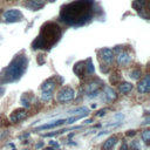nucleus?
<instances>
[{
	"mask_svg": "<svg viewBox=\"0 0 150 150\" xmlns=\"http://www.w3.org/2000/svg\"><path fill=\"white\" fill-rule=\"evenodd\" d=\"M94 0H76L62 7L60 18L67 25L82 26L93 16Z\"/></svg>",
	"mask_w": 150,
	"mask_h": 150,
	"instance_id": "1",
	"label": "nucleus"
},
{
	"mask_svg": "<svg viewBox=\"0 0 150 150\" xmlns=\"http://www.w3.org/2000/svg\"><path fill=\"white\" fill-rule=\"evenodd\" d=\"M60 35H61L60 27L56 23L48 22L47 25H45L42 27L40 35L33 42V48L36 49V48H48V47H52L59 40Z\"/></svg>",
	"mask_w": 150,
	"mask_h": 150,
	"instance_id": "2",
	"label": "nucleus"
},
{
	"mask_svg": "<svg viewBox=\"0 0 150 150\" xmlns=\"http://www.w3.org/2000/svg\"><path fill=\"white\" fill-rule=\"evenodd\" d=\"M27 59L22 55L18 56L15 60H13V62L9 64V67L5 70V74H4V80L6 82H12V81H15L18 80L22 74L23 71L26 70V67H27Z\"/></svg>",
	"mask_w": 150,
	"mask_h": 150,
	"instance_id": "3",
	"label": "nucleus"
},
{
	"mask_svg": "<svg viewBox=\"0 0 150 150\" xmlns=\"http://www.w3.org/2000/svg\"><path fill=\"white\" fill-rule=\"evenodd\" d=\"M4 19L7 22H18L22 19V13L19 9H7L4 12Z\"/></svg>",
	"mask_w": 150,
	"mask_h": 150,
	"instance_id": "4",
	"label": "nucleus"
},
{
	"mask_svg": "<svg viewBox=\"0 0 150 150\" xmlns=\"http://www.w3.org/2000/svg\"><path fill=\"white\" fill-rule=\"evenodd\" d=\"M74 98V90L71 89V88H69V87H66V88H63L60 93H59V95H57V100H59V102H68V101H70V100H73Z\"/></svg>",
	"mask_w": 150,
	"mask_h": 150,
	"instance_id": "5",
	"label": "nucleus"
},
{
	"mask_svg": "<svg viewBox=\"0 0 150 150\" xmlns=\"http://www.w3.org/2000/svg\"><path fill=\"white\" fill-rule=\"evenodd\" d=\"M138 91L141 94H148L150 91V77L145 75V77L138 83Z\"/></svg>",
	"mask_w": 150,
	"mask_h": 150,
	"instance_id": "6",
	"label": "nucleus"
},
{
	"mask_svg": "<svg viewBox=\"0 0 150 150\" xmlns=\"http://www.w3.org/2000/svg\"><path fill=\"white\" fill-rule=\"evenodd\" d=\"M26 117H27V111L25 109H16L14 112H12V115L9 116V120L12 122H19Z\"/></svg>",
	"mask_w": 150,
	"mask_h": 150,
	"instance_id": "7",
	"label": "nucleus"
},
{
	"mask_svg": "<svg viewBox=\"0 0 150 150\" xmlns=\"http://www.w3.org/2000/svg\"><path fill=\"white\" fill-rule=\"evenodd\" d=\"M46 4V0H29L26 2V6L28 8H30L32 11H38L40 8H42Z\"/></svg>",
	"mask_w": 150,
	"mask_h": 150,
	"instance_id": "8",
	"label": "nucleus"
},
{
	"mask_svg": "<svg viewBox=\"0 0 150 150\" xmlns=\"http://www.w3.org/2000/svg\"><path fill=\"white\" fill-rule=\"evenodd\" d=\"M100 53H101V57L103 59L104 62H107V63H109V64L112 62V60H114V53H112L110 49L103 48V49L100 50Z\"/></svg>",
	"mask_w": 150,
	"mask_h": 150,
	"instance_id": "9",
	"label": "nucleus"
},
{
	"mask_svg": "<svg viewBox=\"0 0 150 150\" xmlns=\"http://www.w3.org/2000/svg\"><path fill=\"white\" fill-rule=\"evenodd\" d=\"M130 61H131V56H130L129 53L123 52V53H120L118 56H117V63H118V66H127V64L130 63Z\"/></svg>",
	"mask_w": 150,
	"mask_h": 150,
	"instance_id": "10",
	"label": "nucleus"
},
{
	"mask_svg": "<svg viewBox=\"0 0 150 150\" xmlns=\"http://www.w3.org/2000/svg\"><path fill=\"white\" fill-rule=\"evenodd\" d=\"M62 124H67V118H62V120H57L54 121L53 123H48V124H43L41 127H38V130H43V129H52V128H56L60 127Z\"/></svg>",
	"mask_w": 150,
	"mask_h": 150,
	"instance_id": "11",
	"label": "nucleus"
},
{
	"mask_svg": "<svg viewBox=\"0 0 150 150\" xmlns=\"http://www.w3.org/2000/svg\"><path fill=\"white\" fill-rule=\"evenodd\" d=\"M116 142H117V137H116V136H111V137H109V138L103 143V145H102V150H111L112 146L116 144Z\"/></svg>",
	"mask_w": 150,
	"mask_h": 150,
	"instance_id": "12",
	"label": "nucleus"
},
{
	"mask_svg": "<svg viewBox=\"0 0 150 150\" xmlns=\"http://www.w3.org/2000/svg\"><path fill=\"white\" fill-rule=\"evenodd\" d=\"M131 89H132V84L131 83H128V82H124V83H122L120 86V91L122 94H127V93L131 91Z\"/></svg>",
	"mask_w": 150,
	"mask_h": 150,
	"instance_id": "13",
	"label": "nucleus"
},
{
	"mask_svg": "<svg viewBox=\"0 0 150 150\" xmlns=\"http://www.w3.org/2000/svg\"><path fill=\"white\" fill-rule=\"evenodd\" d=\"M54 87H55V84L53 81H47L42 84V90L43 91H52L54 89Z\"/></svg>",
	"mask_w": 150,
	"mask_h": 150,
	"instance_id": "14",
	"label": "nucleus"
},
{
	"mask_svg": "<svg viewBox=\"0 0 150 150\" xmlns=\"http://www.w3.org/2000/svg\"><path fill=\"white\" fill-rule=\"evenodd\" d=\"M104 90H105V93H107L105 95H107V97H108V101H114V100L116 98V93H115L111 88L107 87Z\"/></svg>",
	"mask_w": 150,
	"mask_h": 150,
	"instance_id": "15",
	"label": "nucleus"
},
{
	"mask_svg": "<svg viewBox=\"0 0 150 150\" xmlns=\"http://www.w3.org/2000/svg\"><path fill=\"white\" fill-rule=\"evenodd\" d=\"M142 138L146 144L149 143V141H150V130L149 129H145L142 131Z\"/></svg>",
	"mask_w": 150,
	"mask_h": 150,
	"instance_id": "16",
	"label": "nucleus"
},
{
	"mask_svg": "<svg viewBox=\"0 0 150 150\" xmlns=\"http://www.w3.org/2000/svg\"><path fill=\"white\" fill-rule=\"evenodd\" d=\"M84 64H86V63H84ZM83 68H84V67L81 66V63H77V64L74 67V71H75L79 76H82V70H83Z\"/></svg>",
	"mask_w": 150,
	"mask_h": 150,
	"instance_id": "17",
	"label": "nucleus"
},
{
	"mask_svg": "<svg viewBox=\"0 0 150 150\" xmlns=\"http://www.w3.org/2000/svg\"><path fill=\"white\" fill-rule=\"evenodd\" d=\"M52 97V91H42V101H49Z\"/></svg>",
	"mask_w": 150,
	"mask_h": 150,
	"instance_id": "18",
	"label": "nucleus"
},
{
	"mask_svg": "<svg viewBox=\"0 0 150 150\" xmlns=\"http://www.w3.org/2000/svg\"><path fill=\"white\" fill-rule=\"evenodd\" d=\"M139 76H141V70H138V69H137V70H134V71L130 73V77L134 79V80H137Z\"/></svg>",
	"mask_w": 150,
	"mask_h": 150,
	"instance_id": "19",
	"label": "nucleus"
},
{
	"mask_svg": "<svg viewBox=\"0 0 150 150\" xmlns=\"http://www.w3.org/2000/svg\"><path fill=\"white\" fill-rule=\"evenodd\" d=\"M121 150H128V146H127V144H125V143H123V145L121 146Z\"/></svg>",
	"mask_w": 150,
	"mask_h": 150,
	"instance_id": "20",
	"label": "nucleus"
},
{
	"mask_svg": "<svg viewBox=\"0 0 150 150\" xmlns=\"http://www.w3.org/2000/svg\"><path fill=\"white\" fill-rule=\"evenodd\" d=\"M104 111H105V110H100L98 114H97V116H102V115H104Z\"/></svg>",
	"mask_w": 150,
	"mask_h": 150,
	"instance_id": "21",
	"label": "nucleus"
},
{
	"mask_svg": "<svg viewBox=\"0 0 150 150\" xmlns=\"http://www.w3.org/2000/svg\"><path fill=\"white\" fill-rule=\"evenodd\" d=\"M128 135H129V136H131V135H135V130H130V131L128 132Z\"/></svg>",
	"mask_w": 150,
	"mask_h": 150,
	"instance_id": "22",
	"label": "nucleus"
},
{
	"mask_svg": "<svg viewBox=\"0 0 150 150\" xmlns=\"http://www.w3.org/2000/svg\"><path fill=\"white\" fill-rule=\"evenodd\" d=\"M4 90H5V89H4V88H0V95H1V94H2V93H4Z\"/></svg>",
	"mask_w": 150,
	"mask_h": 150,
	"instance_id": "23",
	"label": "nucleus"
},
{
	"mask_svg": "<svg viewBox=\"0 0 150 150\" xmlns=\"http://www.w3.org/2000/svg\"><path fill=\"white\" fill-rule=\"evenodd\" d=\"M48 1H50V2H53V1H55V0H48Z\"/></svg>",
	"mask_w": 150,
	"mask_h": 150,
	"instance_id": "24",
	"label": "nucleus"
}]
</instances>
